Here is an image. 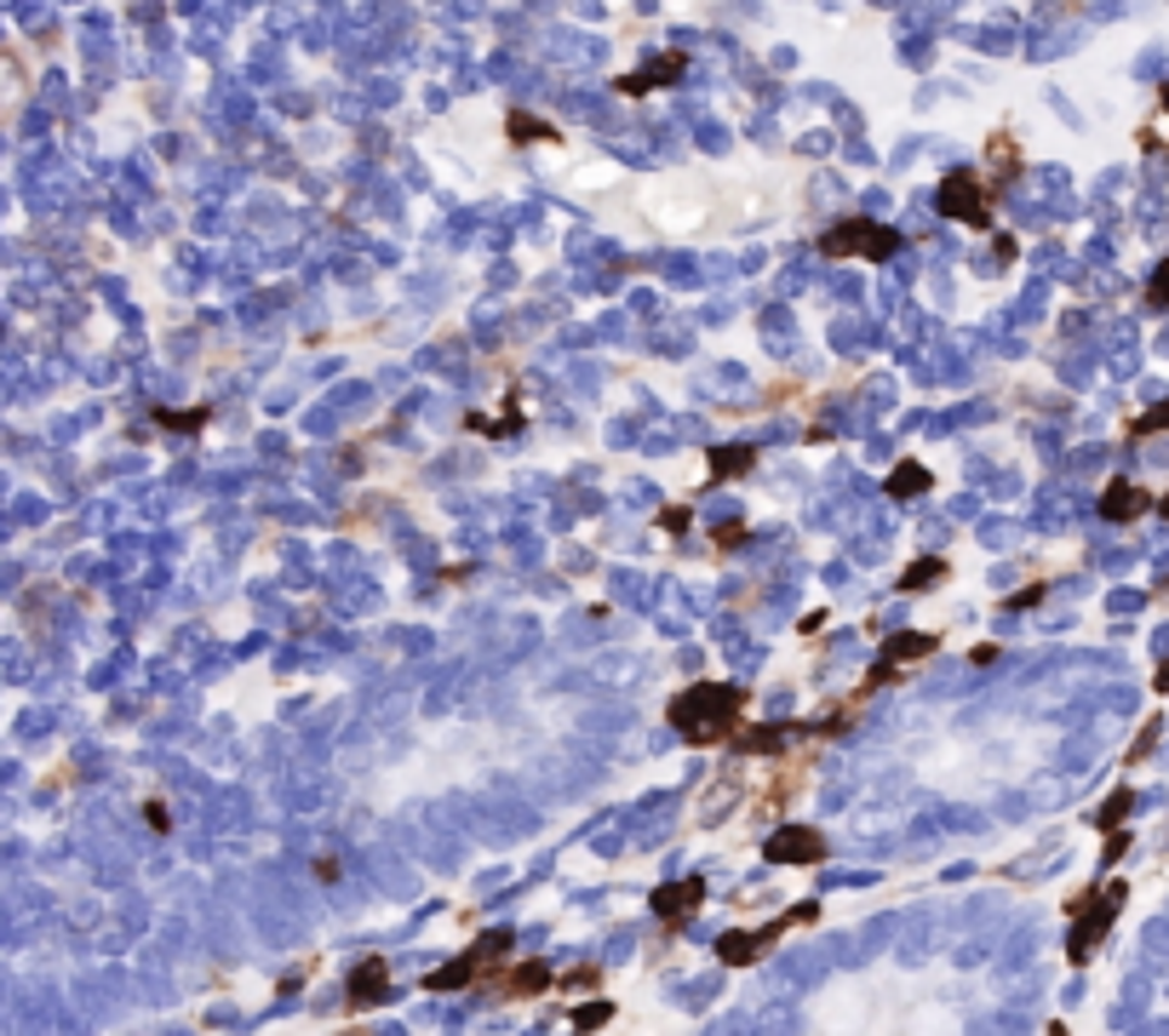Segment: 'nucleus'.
I'll list each match as a JSON object with an SVG mask.
<instances>
[{
    "label": "nucleus",
    "instance_id": "1",
    "mask_svg": "<svg viewBox=\"0 0 1169 1036\" xmlns=\"http://www.w3.org/2000/svg\"><path fill=\"white\" fill-rule=\"evenodd\" d=\"M740 716H745V694L740 687H722V682H694L689 694H677L671 704V727L689 744H722L740 734Z\"/></svg>",
    "mask_w": 1169,
    "mask_h": 1036
},
{
    "label": "nucleus",
    "instance_id": "22",
    "mask_svg": "<svg viewBox=\"0 0 1169 1036\" xmlns=\"http://www.w3.org/2000/svg\"><path fill=\"white\" fill-rule=\"evenodd\" d=\"M556 985H568V990H596V985H602V973H596V968H574L568 980H556Z\"/></svg>",
    "mask_w": 1169,
    "mask_h": 1036
},
{
    "label": "nucleus",
    "instance_id": "6",
    "mask_svg": "<svg viewBox=\"0 0 1169 1036\" xmlns=\"http://www.w3.org/2000/svg\"><path fill=\"white\" fill-rule=\"evenodd\" d=\"M940 212L946 218H958V223H969V230H986L992 223V207H986V184L975 172H952L940 184Z\"/></svg>",
    "mask_w": 1169,
    "mask_h": 1036
},
{
    "label": "nucleus",
    "instance_id": "27",
    "mask_svg": "<svg viewBox=\"0 0 1169 1036\" xmlns=\"http://www.w3.org/2000/svg\"><path fill=\"white\" fill-rule=\"evenodd\" d=\"M1158 510H1164V521H1169V498H1158Z\"/></svg>",
    "mask_w": 1169,
    "mask_h": 1036
},
{
    "label": "nucleus",
    "instance_id": "26",
    "mask_svg": "<svg viewBox=\"0 0 1169 1036\" xmlns=\"http://www.w3.org/2000/svg\"><path fill=\"white\" fill-rule=\"evenodd\" d=\"M1043 1036H1066V1025H1050V1031H1043Z\"/></svg>",
    "mask_w": 1169,
    "mask_h": 1036
},
{
    "label": "nucleus",
    "instance_id": "9",
    "mask_svg": "<svg viewBox=\"0 0 1169 1036\" xmlns=\"http://www.w3.org/2000/svg\"><path fill=\"white\" fill-rule=\"evenodd\" d=\"M654 917L659 922H682V917H694V910L705 905V882L699 877H689V882H665V888H654Z\"/></svg>",
    "mask_w": 1169,
    "mask_h": 1036
},
{
    "label": "nucleus",
    "instance_id": "3",
    "mask_svg": "<svg viewBox=\"0 0 1169 1036\" xmlns=\"http://www.w3.org/2000/svg\"><path fill=\"white\" fill-rule=\"evenodd\" d=\"M900 247H905V235L889 230V223H872V218H843V223H832V230L820 235L825 258H872V263H883Z\"/></svg>",
    "mask_w": 1169,
    "mask_h": 1036
},
{
    "label": "nucleus",
    "instance_id": "21",
    "mask_svg": "<svg viewBox=\"0 0 1169 1036\" xmlns=\"http://www.w3.org/2000/svg\"><path fill=\"white\" fill-rule=\"evenodd\" d=\"M1158 430H1169V401H1158L1153 413L1135 418V436H1158Z\"/></svg>",
    "mask_w": 1169,
    "mask_h": 1036
},
{
    "label": "nucleus",
    "instance_id": "11",
    "mask_svg": "<svg viewBox=\"0 0 1169 1036\" xmlns=\"http://www.w3.org/2000/svg\"><path fill=\"white\" fill-rule=\"evenodd\" d=\"M1153 510V493L1146 487H1135V481H1113L1101 493V516L1106 521H1135V516H1146Z\"/></svg>",
    "mask_w": 1169,
    "mask_h": 1036
},
{
    "label": "nucleus",
    "instance_id": "16",
    "mask_svg": "<svg viewBox=\"0 0 1169 1036\" xmlns=\"http://www.w3.org/2000/svg\"><path fill=\"white\" fill-rule=\"evenodd\" d=\"M929 487H935V476L923 470V464H895V476H889L895 498H917V493H929Z\"/></svg>",
    "mask_w": 1169,
    "mask_h": 1036
},
{
    "label": "nucleus",
    "instance_id": "5",
    "mask_svg": "<svg viewBox=\"0 0 1169 1036\" xmlns=\"http://www.w3.org/2000/svg\"><path fill=\"white\" fill-rule=\"evenodd\" d=\"M505 950H511V933L493 928V933H481L471 950H459L453 962H441L425 985H431V990H471L476 980H493V968L505 962Z\"/></svg>",
    "mask_w": 1169,
    "mask_h": 1036
},
{
    "label": "nucleus",
    "instance_id": "24",
    "mask_svg": "<svg viewBox=\"0 0 1169 1036\" xmlns=\"http://www.w3.org/2000/svg\"><path fill=\"white\" fill-rule=\"evenodd\" d=\"M659 521H665V527H671V533H682V527H689V510H665Z\"/></svg>",
    "mask_w": 1169,
    "mask_h": 1036
},
{
    "label": "nucleus",
    "instance_id": "23",
    "mask_svg": "<svg viewBox=\"0 0 1169 1036\" xmlns=\"http://www.w3.org/2000/svg\"><path fill=\"white\" fill-rule=\"evenodd\" d=\"M1146 293H1153V303H1169V258L1153 270V281H1146Z\"/></svg>",
    "mask_w": 1169,
    "mask_h": 1036
},
{
    "label": "nucleus",
    "instance_id": "10",
    "mask_svg": "<svg viewBox=\"0 0 1169 1036\" xmlns=\"http://www.w3.org/2000/svg\"><path fill=\"white\" fill-rule=\"evenodd\" d=\"M809 734V722H785V727H740L734 734V750L740 756H774L780 744H792Z\"/></svg>",
    "mask_w": 1169,
    "mask_h": 1036
},
{
    "label": "nucleus",
    "instance_id": "12",
    "mask_svg": "<svg viewBox=\"0 0 1169 1036\" xmlns=\"http://www.w3.org/2000/svg\"><path fill=\"white\" fill-rule=\"evenodd\" d=\"M682 64H689L682 52H671V57H654V69H637V75H625V80H619V92H625V98H637V92L671 87V80H682Z\"/></svg>",
    "mask_w": 1169,
    "mask_h": 1036
},
{
    "label": "nucleus",
    "instance_id": "7",
    "mask_svg": "<svg viewBox=\"0 0 1169 1036\" xmlns=\"http://www.w3.org/2000/svg\"><path fill=\"white\" fill-rule=\"evenodd\" d=\"M762 853H769V865H820L825 859V837L809 825H785L774 830L769 842H762Z\"/></svg>",
    "mask_w": 1169,
    "mask_h": 1036
},
{
    "label": "nucleus",
    "instance_id": "25",
    "mask_svg": "<svg viewBox=\"0 0 1169 1036\" xmlns=\"http://www.w3.org/2000/svg\"><path fill=\"white\" fill-rule=\"evenodd\" d=\"M1158 694H1169V664L1158 670Z\"/></svg>",
    "mask_w": 1169,
    "mask_h": 1036
},
{
    "label": "nucleus",
    "instance_id": "13",
    "mask_svg": "<svg viewBox=\"0 0 1169 1036\" xmlns=\"http://www.w3.org/2000/svg\"><path fill=\"white\" fill-rule=\"evenodd\" d=\"M923 653H935V636H895L889 647H883V670L872 682H883L889 670H900V664H912V659H923Z\"/></svg>",
    "mask_w": 1169,
    "mask_h": 1036
},
{
    "label": "nucleus",
    "instance_id": "19",
    "mask_svg": "<svg viewBox=\"0 0 1169 1036\" xmlns=\"http://www.w3.org/2000/svg\"><path fill=\"white\" fill-rule=\"evenodd\" d=\"M528 138H556V132L534 115H511V144H528Z\"/></svg>",
    "mask_w": 1169,
    "mask_h": 1036
},
{
    "label": "nucleus",
    "instance_id": "17",
    "mask_svg": "<svg viewBox=\"0 0 1169 1036\" xmlns=\"http://www.w3.org/2000/svg\"><path fill=\"white\" fill-rule=\"evenodd\" d=\"M940 579H946V561H935V556H929V561H917L912 573L900 579V591H929V584H940Z\"/></svg>",
    "mask_w": 1169,
    "mask_h": 1036
},
{
    "label": "nucleus",
    "instance_id": "15",
    "mask_svg": "<svg viewBox=\"0 0 1169 1036\" xmlns=\"http://www.w3.org/2000/svg\"><path fill=\"white\" fill-rule=\"evenodd\" d=\"M551 985H556V973H551L545 962H522V968L511 973L505 990H511V997H539V990H551Z\"/></svg>",
    "mask_w": 1169,
    "mask_h": 1036
},
{
    "label": "nucleus",
    "instance_id": "14",
    "mask_svg": "<svg viewBox=\"0 0 1169 1036\" xmlns=\"http://www.w3.org/2000/svg\"><path fill=\"white\" fill-rule=\"evenodd\" d=\"M711 470H717V481H740L745 470H757V446H717Z\"/></svg>",
    "mask_w": 1169,
    "mask_h": 1036
},
{
    "label": "nucleus",
    "instance_id": "18",
    "mask_svg": "<svg viewBox=\"0 0 1169 1036\" xmlns=\"http://www.w3.org/2000/svg\"><path fill=\"white\" fill-rule=\"evenodd\" d=\"M1130 802H1135L1130 790H1113V802H1106L1101 814H1095V825H1101V830H1118V825H1123V814H1130Z\"/></svg>",
    "mask_w": 1169,
    "mask_h": 1036
},
{
    "label": "nucleus",
    "instance_id": "4",
    "mask_svg": "<svg viewBox=\"0 0 1169 1036\" xmlns=\"http://www.w3.org/2000/svg\"><path fill=\"white\" fill-rule=\"evenodd\" d=\"M820 917V905L814 899H802V905H792L780 922H769V928H740V933H722L717 940V962L722 968H752V962H762L769 950L780 945V933L785 928H797V922H814Z\"/></svg>",
    "mask_w": 1169,
    "mask_h": 1036
},
{
    "label": "nucleus",
    "instance_id": "8",
    "mask_svg": "<svg viewBox=\"0 0 1169 1036\" xmlns=\"http://www.w3.org/2000/svg\"><path fill=\"white\" fill-rule=\"evenodd\" d=\"M350 1008L361 1013V1008H385L390 997H396V985H390V962L385 957H368V962H356L350 968Z\"/></svg>",
    "mask_w": 1169,
    "mask_h": 1036
},
{
    "label": "nucleus",
    "instance_id": "2",
    "mask_svg": "<svg viewBox=\"0 0 1169 1036\" xmlns=\"http://www.w3.org/2000/svg\"><path fill=\"white\" fill-rule=\"evenodd\" d=\"M1123 899H1130V888H1123V882H1101L1095 893L1072 899V940H1066L1072 968H1083L1101 950V940H1106V928H1113V917L1123 910Z\"/></svg>",
    "mask_w": 1169,
    "mask_h": 1036
},
{
    "label": "nucleus",
    "instance_id": "20",
    "mask_svg": "<svg viewBox=\"0 0 1169 1036\" xmlns=\"http://www.w3.org/2000/svg\"><path fill=\"white\" fill-rule=\"evenodd\" d=\"M608 1020H614V1002H596V1008H579L574 1013V1031H602Z\"/></svg>",
    "mask_w": 1169,
    "mask_h": 1036
}]
</instances>
